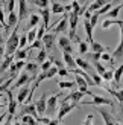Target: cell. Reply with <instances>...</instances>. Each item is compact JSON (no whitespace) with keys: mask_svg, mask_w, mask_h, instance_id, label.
Instances as JSON below:
<instances>
[{"mask_svg":"<svg viewBox=\"0 0 123 125\" xmlns=\"http://www.w3.org/2000/svg\"><path fill=\"white\" fill-rule=\"evenodd\" d=\"M123 57V38L120 40V43L117 44L115 51L113 52V58H122Z\"/></svg>","mask_w":123,"mask_h":125,"instance_id":"33","label":"cell"},{"mask_svg":"<svg viewBox=\"0 0 123 125\" xmlns=\"http://www.w3.org/2000/svg\"><path fill=\"white\" fill-rule=\"evenodd\" d=\"M2 125H14V124H11V122L8 121V122H5V124H2Z\"/></svg>","mask_w":123,"mask_h":125,"instance_id":"50","label":"cell"},{"mask_svg":"<svg viewBox=\"0 0 123 125\" xmlns=\"http://www.w3.org/2000/svg\"><path fill=\"white\" fill-rule=\"evenodd\" d=\"M96 111H99V113H100L105 125H117V122H115V119H114V115L109 113L108 110H105L103 107H99V108H96Z\"/></svg>","mask_w":123,"mask_h":125,"instance_id":"12","label":"cell"},{"mask_svg":"<svg viewBox=\"0 0 123 125\" xmlns=\"http://www.w3.org/2000/svg\"><path fill=\"white\" fill-rule=\"evenodd\" d=\"M111 2H113V3L115 5V3H117V2H123V0H111Z\"/></svg>","mask_w":123,"mask_h":125,"instance_id":"49","label":"cell"},{"mask_svg":"<svg viewBox=\"0 0 123 125\" xmlns=\"http://www.w3.org/2000/svg\"><path fill=\"white\" fill-rule=\"evenodd\" d=\"M113 60V55H109V52H103L102 53V60L100 61H111Z\"/></svg>","mask_w":123,"mask_h":125,"instance_id":"44","label":"cell"},{"mask_svg":"<svg viewBox=\"0 0 123 125\" xmlns=\"http://www.w3.org/2000/svg\"><path fill=\"white\" fill-rule=\"evenodd\" d=\"M29 51H27V47L26 49H18V51L14 53V57H15V61H20V60H27L29 57Z\"/></svg>","mask_w":123,"mask_h":125,"instance_id":"28","label":"cell"},{"mask_svg":"<svg viewBox=\"0 0 123 125\" xmlns=\"http://www.w3.org/2000/svg\"><path fill=\"white\" fill-rule=\"evenodd\" d=\"M59 124H61V121L56 117V119H50V122H49L47 125H59Z\"/></svg>","mask_w":123,"mask_h":125,"instance_id":"47","label":"cell"},{"mask_svg":"<svg viewBox=\"0 0 123 125\" xmlns=\"http://www.w3.org/2000/svg\"><path fill=\"white\" fill-rule=\"evenodd\" d=\"M49 2H50V0H34L32 2V5H35V6H38V8H47L49 6Z\"/></svg>","mask_w":123,"mask_h":125,"instance_id":"41","label":"cell"},{"mask_svg":"<svg viewBox=\"0 0 123 125\" xmlns=\"http://www.w3.org/2000/svg\"><path fill=\"white\" fill-rule=\"evenodd\" d=\"M69 20H70V14H65L61 20L55 24V28H52L53 29V34H64L65 31H67V28H69Z\"/></svg>","mask_w":123,"mask_h":125,"instance_id":"7","label":"cell"},{"mask_svg":"<svg viewBox=\"0 0 123 125\" xmlns=\"http://www.w3.org/2000/svg\"><path fill=\"white\" fill-rule=\"evenodd\" d=\"M91 76H93V81H94L96 87H102V85H103V78H102V75H99L97 72H94V73H91Z\"/></svg>","mask_w":123,"mask_h":125,"instance_id":"37","label":"cell"},{"mask_svg":"<svg viewBox=\"0 0 123 125\" xmlns=\"http://www.w3.org/2000/svg\"><path fill=\"white\" fill-rule=\"evenodd\" d=\"M14 8H15V0H8V2H6V6H5V11L9 14V12L14 11Z\"/></svg>","mask_w":123,"mask_h":125,"instance_id":"42","label":"cell"},{"mask_svg":"<svg viewBox=\"0 0 123 125\" xmlns=\"http://www.w3.org/2000/svg\"><path fill=\"white\" fill-rule=\"evenodd\" d=\"M85 96V93L84 92H81V90H71V93L69 96H65L67 99H69V101H73V102H78V104H81V99Z\"/></svg>","mask_w":123,"mask_h":125,"instance_id":"22","label":"cell"},{"mask_svg":"<svg viewBox=\"0 0 123 125\" xmlns=\"http://www.w3.org/2000/svg\"><path fill=\"white\" fill-rule=\"evenodd\" d=\"M93 67H94V70L99 73V75H103V73L106 72V67L103 66L100 61H94V62H93Z\"/></svg>","mask_w":123,"mask_h":125,"instance_id":"36","label":"cell"},{"mask_svg":"<svg viewBox=\"0 0 123 125\" xmlns=\"http://www.w3.org/2000/svg\"><path fill=\"white\" fill-rule=\"evenodd\" d=\"M61 96V93H53V95L47 99V111H46V116L52 117L53 113L58 111V98Z\"/></svg>","mask_w":123,"mask_h":125,"instance_id":"4","label":"cell"},{"mask_svg":"<svg viewBox=\"0 0 123 125\" xmlns=\"http://www.w3.org/2000/svg\"><path fill=\"white\" fill-rule=\"evenodd\" d=\"M120 38H123V24H120Z\"/></svg>","mask_w":123,"mask_h":125,"instance_id":"48","label":"cell"},{"mask_svg":"<svg viewBox=\"0 0 123 125\" xmlns=\"http://www.w3.org/2000/svg\"><path fill=\"white\" fill-rule=\"evenodd\" d=\"M76 64H78L79 69H82V70H85V72H91V73H94V72H96V70H94V67L91 66L87 60H84V58H76Z\"/></svg>","mask_w":123,"mask_h":125,"instance_id":"20","label":"cell"},{"mask_svg":"<svg viewBox=\"0 0 123 125\" xmlns=\"http://www.w3.org/2000/svg\"><path fill=\"white\" fill-rule=\"evenodd\" d=\"M38 14H41V18H43V23L47 26L49 29V24H50V15H52V9H47V8H40L38 11Z\"/></svg>","mask_w":123,"mask_h":125,"instance_id":"23","label":"cell"},{"mask_svg":"<svg viewBox=\"0 0 123 125\" xmlns=\"http://www.w3.org/2000/svg\"><path fill=\"white\" fill-rule=\"evenodd\" d=\"M55 41H56V34L53 32H46V35L43 37V43H44V49L47 52H52L55 47Z\"/></svg>","mask_w":123,"mask_h":125,"instance_id":"9","label":"cell"},{"mask_svg":"<svg viewBox=\"0 0 123 125\" xmlns=\"http://www.w3.org/2000/svg\"><path fill=\"white\" fill-rule=\"evenodd\" d=\"M88 51H90V43H88L87 40L79 43V53H81V55L88 53Z\"/></svg>","mask_w":123,"mask_h":125,"instance_id":"35","label":"cell"},{"mask_svg":"<svg viewBox=\"0 0 123 125\" xmlns=\"http://www.w3.org/2000/svg\"><path fill=\"white\" fill-rule=\"evenodd\" d=\"M35 79H36V76H35V75H30V73H27L26 70H24L23 73H20V75H18V78L15 79V83L12 84V90L21 89L23 85L30 84V83H32V81H35Z\"/></svg>","mask_w":123,"mask_h":125,"instance_id":"3","label":"cell"},{"mask_svg":"<svg viewBox=\"0 0 123 125\" xmlns=\"http://www.w3.org/2000/svg\"><path fill=\"white\" fill-rule=\"evenodd\" d=\"M106 3H109V0H94V2H91V3H90V6H88L87 12H90V14H93V12L99 11L100 8H103V6H105Z\"/></svg>","mask_w":123,"mask_h":125,"instance_id":"19","label":"cell"},{"mask_svg":"<svg viewBox=\"0 0 123 125\" xmlns=\"http://www.w3.org/2000/svg\"><path fill=\"white\" fill-rule=\"evenodd\" d=\"M34 49H36V51H41V49H44V43H43V40H38L36 38L34 43H30V44L27 46V51H34Z\"/></svg>","mask_w":123,"mask_h":125,"instance_id":"30","label":"cell"},{"mask_svg":"<svg viewBox=\"0 0 123 125\" xmlns=\"http://www.w3.org/2000/svg\"><path fill=\"white\" fill-rule=\"evenodd\" d=\"M47 51L46 49H41V51H38V53H36V57H35V60L34 61H36L38 64H41V62H44L46 60H47Z\"/></svg>","mask_w":123,"mask_h":125,"instance_id":"32","label":"cell"},{"mask_svg":"<svg viewBox=\"0 0 123 125\" xmlns=\"http://www.w3.org/2000/svg\"><path fill=\"white\" fill-rule=\"evenodd\" d=\"M53 66H56L58 69H64L65 67V62L64 61H59V60H53Z\"/></svg>","mask_w":123,"mask_h":125,"instance_id":"45","label":"cell"},{"mask_svg":"<svg viewBox=\"0 0 123 125\" xmlns=\"http://www.w3.org/2000/svg\"><path fill=\"white\" fill-rule=\"evenodd\" d=\"M122 76H123V62H122V64H120V66H119V67L114 70V83L117 84V85L120 84Z\"/></svg>","mask_w":123,"mask_h":125,"instance_id":"31","label":"cell"},{"mask_svg":"<svg viewBox=\"0 0 123 125\" xmlns=\"http://www.w3.org/2000/svg\"><path fill=\"white\" fill-rule=\"evenodd\" d=\"M75 76H76V84H78V89L81 90V92H84L85 95L93 96V92H91V90L88 89V83L84 79L82 75H81V73H75Z\"/></svg>","mask_w":123,"mask_h":125,"instance_id":"10","label":"cell"},{"mask_svg":"<svg viewBox=\"0 0 123 125\" xmlns=\"http://www.w3.org/2000/svg\"><path fill=\"white\" fill-rule=\"evenodd\" d=\"M85 58H87L88 61H91V62H94V61H100V60H102V53L90 51L88 53H85Z\"/></svg>","mask_w":123,"mask_h":125,"instance_id":"29","label":"cell"},{"mask_svg":"<svg viewBox=\"0 0 123 125\" xmlns=\"http://www.w3.org/2000/svg\"><path fill=\"white\" fill-rule=\"evenodd\" d=\"M93 121H94V115H93V113H88L82 124H84V125H93Z\"/></svg>","mask_w":123,"mask_h":125,"instance_id":"43","label":"cell"},{"mask_svg":"<svg viewBox=\"0 0 123 125\" xmlns=\"http://www.w3.org/2000/svg\"><path fill=\"white\" fill-rule=\"evenodd\" d=\"M56 84H58V87H59V89L61 90H75L76 89V81H75V83H73V81H56Z\"/></svg>","mask_w":123,"mask_h":125,"instance_id":"24","label":"cell"},{"mask_svg":"<svg viewBox=\"0 0 123 125\" xmlns=\"http://www.w3.org/2000/svg\"><path fill=\"white\" fill-rule=\"evenodd\" d=\"M29 95H30V90H29V84H26V85H23L21 89L18 90V93H17V101H18V104H24V102L27 101Z\"/></svg>","mask_w":123,"mask_h":125,"instance_id":"16","label":"cell"},{"mask_svg":"<svg viewBox=\"0 0 123 125\" xmlns=\"http://www.w3.org/2000/svg\"><path fill=\"white\" fill-rule=\"evenodd\" d=\"M40 21H41V15L40 14H30L27 18V23H26V28H24V32H27L29 29H34L36 26H40Z\"/></svg>","mask_w":123,"mask_h":125,"instance_id":"14","label":"cell"},{"mask_svg":"<svg viewBox=\"0 0 123 125\" xmlns=\"http://www.w3.org/2000/svg\"><path fill=\"white\" fill-rule=\"evenodd\" d=\"M84 29H85V34H87V41L91 43L93 41V24L90 23V18H84Z\"/></svg>","mask_w":123,"mask_h":125,"instance_id":"21","label":"cell"},{"mask_svg":"<svg viewBox=\"0 0 123 125\" xmlns=\"http://www.w3.org/2000/svg\"><path fill=\"white\" fill-rule=\"evenodd\" d=\"M29 15H30V12H29L27 0H18V17H20V20L29 18Z\"/></svg>","mask_w":123,"mask_h":125,"instance_id":"15","label":"cell"},{"mask_svg":"<svg viewBox=\"0 0 123 125\" xmlns=\"http://www.w3.org/2000/svg\"><path fill=\"white\" fill-rule=\"evenodd\" d=\"M99 18H100V14H99L97 11L91 14V17H90V23L93 24V28H96V26H97V23H99Z\"/></svg>","mask_w":123,"mask_h":125,"instance_id":"39","label":"cell"},{"mask_svg":"<svg viewBox=\"0 0 123 125\" xmlns=\"http://www.w3.org/2000/svg\"><path fill=\"white\" fill-rule=\"evenodd\" d=\"M91 98H93V101H84V102H81V105H111V107H114L113 99H108L103 96H96V95H93Z\"/></svg>","mask_w":123,"mask_h":125,"instance_id":"5","label":"cell"},{"mask_svg":"<svg viewBox=\"0 0 123 125\" xmlns=\"http://www.w3.org/2000/svg\"><path fill=\"white\" fill-rule=\"evenodd\" d=\"M14 61H15V57H14V55H6V57H3V60H2V67H0V72H2V75H5L6 70H9Z\"/></svg>","mask_w":123,"mask_h":125,"instance_id":"18","label":"cell"},{"mask_svg":"<svg viewBox=\"0 0 123 125\" xmlns=\"http://www.w3.org/2000/svg\"><path fill=\"white\" fill-rule=\"evenodd\" d=\"M62 61L65 62V67H67V69H70V70H71V73H73V70H76V69H78V64H76V58L73 57L71 53L62 52Z\"/></svg>","mask_w":123,"mask_h":125,"instance_id":"13","label":"cell"},{"mask_svg":"<svg viewBox=\"0 0 123 125\" xmlns=\"http://www.w3.org/2000/svg\"><path fill=\"white\" fill-rule=\"evenodd\" d=\"M58 46L62 52L73 53V46H71V38L69 35H61L58 38Z\"/></svg>","mask_w":123,"mask_h":125,"instance_id":"6","label":"cell"},{"mask_svg":"<svg viewBox=\"0 0 123 125\" xmlns=\"http://www.w3.org/2000/svg\"><path fill=\"white\" fill-rule=\"evenodd\" d=\"M23 115H32L36 121H38V117H40L38 111H36V105H35V104H32V102L24 104V105H23V108H21V111H20V115L15 116V117H21Z\"/></svg>","mask_w":123,"mask_h":125,"instance_id":"8","label":"cell"},{"mask_svg":"<svg viewBox=\"0 0 123 125\" xmlns=\"http://www.w3.org/2000/svg\"><path fill=\"white\" fill-rule=\"evenodd\" d=\"M119 119L123 121V102H120V107H119Z\"/></svg>","mask_w":123,"mask_h":125,"instance_id":"46","label":"cell"},{"mask_svg":"<svg viewBox=\"0 0 123 125\" xmlns=\"http://www.w3.org/2000/svg\"><path fill=\"white\" fill-rule=\"evenodd\" d=\"M24 70L30 75H35V76H38V73L41 72V66L38 64L36 61H27L26 62V67H24Z\"/></svg>","mask_w":123,"mask_h":125,"instance_id":"17","label":"cell"},{"mask_svg":"<svg viewBox=\"0 0 123 125\" xmlns=\"http://www.w3.org/2000/svg\"><path fill=\"white\" fill-rule=\"evenodd\" d=\"M36 111H38L40 116H46V111H47V95L44 93V95H41L38 99H36Z\"/></svg>","mask_w":123,"mask_h":125,"instance_id":"11","label":"cell"},{"mask_svg":"<svg viewBox=\"0 0 123 125\" xmlns=\"http://www.w3.org/2000/svg\"><path fill=\"white\" fill-rule=\"evenodd\" d=\"M59 125H62V124H59Z\"/></svg>","mask_w":123,"mask_h":125,"instance_id":"55","label":"cell"},{"mask_svg":"<svg viewBox=\"0 0 123 125\" xmlns=\"http://www.w3.org/2000/svg\"><path fill=\"white\" fill-rule=\"evenodd\" d=\"M90 51H93V52H99V53H103V52H108L109 49L105 47V46H102L100 43H97V41H91L90 43Z\"/></svg>","mask_w":123,"mask_h":125,"instance_id":"25","label":"cell"},{"mask_svg":"<svg viewBox=\"0 0 123 125\" xmlns=\"http://www.w3.org/2000/svg\"><path fill=\"white\" fill-rule=\"evenodd\" d=\"M14 125H21V124H18V122H15V124H14Z\"/></svg>","mask_w":123,"mask_h":125,"instance_id":"51","label":"cell"},{"mask_svg":"<svg viewBox=\"0 0 123 125\" xmlns=\"http://www.w3.org/2000/svg\"><path fill=\"white\" fill-rule=\"evenodd\" d=\"M18 49H20V34H18V26L14 28V31L11 32V35L5 41V55H14Z\"/></svg>","mask_w":123,"mask_h":125,"instance_id":"1","label":"cell"},{"mask_svg":"<svg viewBox=\"0 0 123 125\" xmlns=\"http://www.w3.org/2000/svg\"><path fill=\"white\" fill-rule=\"evenodd\" d=\"M65 12V5H61L59 2H52V14H62Z\"/></svg>","mask_w":123,"mask_h":125,"instance_id":"27","label":"cell"},{"mask_svg":"<svg viewBox=\"0 0 123 125\" xmlns=\"http://www.w3.org/2000/svg\"><path fill=\"white\" fill-rule=\"evenodd\" d=\"M69 2H73V0H69Z\"/></svg>","mask_w":123,"mask_h":125,"instance_id":"54","label":"cell"},{"mask_svg":"<svg viewBox=\"0 0 123 125\" xmlns=\"http://www.w3.org/2000/svg\"><path fill=\"white\" fill-rule=\"evenodd\" d=\"M117 125H123V124H122V122H117Z\"/></svg>","mask_w":123,"mask_h":125,"instance_id":"52","label":"cell"},{"mask_svg":"<svg viewBox=\"0 0 123 125\" xmlns=\"http://www.w3.org/2000/svg\"><path fill=\"white\" fill-rule=\"evenodd\" d=\"M81 104H78V102H73V101H69L67 98H64L62 101H61V104H59V108H58V119L59 121H62L64 117L70 113L71 110H75V108H78Z\"/></svg>","mask_w":123,"mask_h":125,"instance_id":"2","label":"cell"},{"mask_svg":"<svg viewBox=\"0 0 123 125\" xmlns=\"http://www.w3.org/2000/svg\"><path fill=\"white\" fill-rule=\"evenodd\" d=\"M40 66H41V72H47L49 69L53 66V60H46L44 62H41Z\"/></svg>","mask_w":123,"mask_h":125,"instance_id":"40","label":"cell"},{"mask_svg":"<svg viewBox=\"0 0 123 125\" xmlns=\"http://www.w3.org/2000/svg\"><path fill=\"white\" fill-rule=\"evenodd\" d=\"M113 24H123V20H117V18H106V20H103L102 21V29H108V28H111Z\"/></svg>","mask_w":123,"mask_h":125,"instance_id":"26","label":"cell"},{"mask_svg":"<svg viewBox=\"0 0 123 125\" xmlns=\"http://www.w3.org/2000/svg\"><path fill=\"white\" fill-rule=\"evenodd\" d=\"M102 78L105 83H111V81H114V69H106V72L102 75Z\"/></svg>","mask_w":123,"mask_h":125,"instance_id":"34","label":"cell"},{"mask_svg":"<svg viewBox=\"0 0 123 125\" xmlns=\"http://www.w3.org/2000/svg\"><path fill=\"white\" fill-rule=\"evenodd\" d=\"M29 2H30V3H32V2H34V0H29Z\"/></svg>","mask_w":123,"mask_h":125,"instance_id":"53","label":"cell"},{"mask_svg":"<svg viewBox=\"0 0 123 125\" xmlns=\"http://www.w3.org/2000/svg\"><path fill=\"white\" fill-rule=\"evenodd\" d=\"M58 72H59V69H58L56 66H52V67L46 72V73H47V79H53L55 76H58Z\"/></svg>","mask_w":123,"mask_h":125,"instance_id":"38","label":"cell"}]
</instances>
